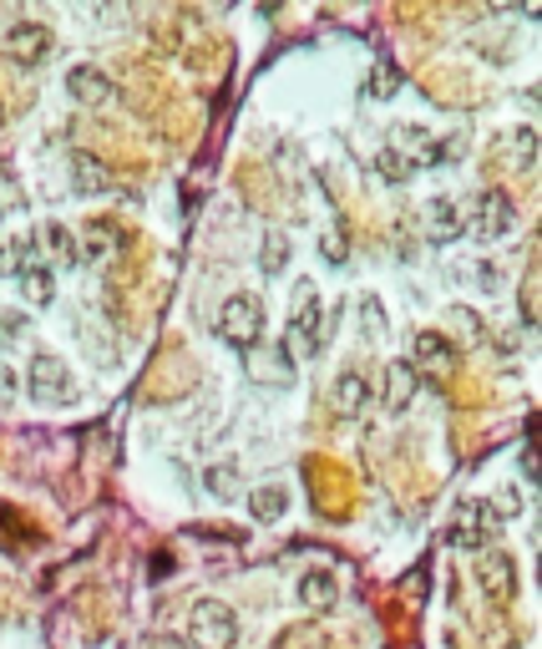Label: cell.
Here are the masks:
<instances>
[{"label":"cell","instance_id":"6da1fadb","mask_svg":"<svg viewBox=\"0 0 542 649\" xmlns=\"http://www.w3.org/2000/svg\"><path fill=\"white\" fill-rule=\"evenodd\" d=\"M238 639V619L228 604L218 598H199L193 614H188V645L193 649H234Z\"/></svg>","mask_w":542,"mask_h":649},{"label":"cell","instance_id":"7a4b0ae2","mask_svg":"<svg viewBox=\"0 0 542 649\" xmlns=\"http://www.w3.org/2000/svg\"><path fill=\"white\" fill-rule=\"evenodd\" d=\"M218 331H224L228 345L253 350V345L264 340V305L253 294H228L224 310H218Z\"/></svg>","mask_w":542,"mask_h":649},{"label":"cell","instance_id":"3957f363","mask_svg":"<svg viewBox=\"0 0 542 649\" xmlns=\"http://www.w3.org/2000/svg\"><path fill=\"white\" fill-rule=\"evenodd\" d=\"M492 533H497V513H492V503H482V497H462L456 513H451L447 544L451 548H487Z\"/></svg>","mask_w":542,"mask_h":649},{"label":"cell","instance_id":"277c9868","mask_svg":"<svg viewBox=\"0 0 542 649\" xmlns=\"http://www.w3.org/2000/svg\"><path fill=\"white\" fill-rule=\"evenodd\" d=\"M319 345H325V310H319V300H305V310L290 320V335H284V356L309 360Z\"/></svg>","mask_w":542,"mask_h":649},{"label":"cell","instance_id":"5b68a950","mask_svg":"<svg viewBox=\"0 0 542 649\" xmlns=\"http://www.w3.org/2000/svg\"><path fill=\"white\" fill-rule=\"evenodd\" d=\"M46 52H52V31L41 26V21H15L5 31V56H11L15 67H36V61H46Z\"/></svg>","mask_w":542,"mask_h":649},{"label":"cell","instance_id":"8992f818","mask_svg":"<svg viewBox=\"0 0 542 649\" xmlns=\"http://www.w3.org/2000/svg\"><path fill=\"white\" fill-rule=\"evenodd\" d=\"M31 396L36 401H71L77 396V381L56 356H36L31 360Z\"/></svg>","mask_w":542,"mask_h":649},{"label":"cell","instance_id":"52a82bcc","mask_svg":"<svg viewBox=\"0 0 542 649\" xmlns=\"http://www.w3.org/2000/svg\"><path fill=\"white\" fill-rule=\"evenodd\" d=\"M476 583H482V594L487 598H512L517 594V563H512V553H482L476 558Z\"/></svg>","mask_w":542,"mask_h":649},{"label":"cell","instance_id":"ba28073f","mask_svg":"<svg viewBox=\"0 0 542 649\" xmlns=\"http://www.w3.org/2000/svg\"><path fill=\"white\" fill-rule=\"evenodd\" d=\"M507 228H512V203H507V193H482L472 209V234L476 239H497Z\"/></svg>","mask_w":542,"mask_h":649},{"label":"cell","instance_id":"9c48e42d","mask_svg":"<svg viewBox=\"0 0 542 649\" xmlns=\"http://www.w3.org/2000/svg\"><path fill=\"white\" fill-rule=\"evenodd\" d=\"M67 87H71V97H77L81 107H102V102H112V92H117V87H112V77H106L102 67H77Z\"/></svg>","mask_w":542,"mask_h":649},{"label":"cell","instance_id":"30bf717a","mask_svg":"<svg viewBox=\"0 0 542 649\" xmlns=\"http://www.w3.org/2000/svg\"><path fill=\"white\" fill-rule=\"evenodd\" d=\"M330 401H335V411L340 416H360V411L371 406V381L360 371H345V376H335V391H330Z\"/></svg>","mask_w":542,"mask_h":649},{"label":"cell","instance_id":"8fae6325","mask_svg":"<svg viewBox=\"0 0 542 649\" xmlns=\"http://www.w3.org/2000/svg\"><path fill=\"white\" fill-rule=\"evenodd\" d=\"M335 598H340V583H335L330 569H309L300 579V604L305 609H335Z\"/></svg>","mask_w":542,"mask_h":649},{"label":"cell","instance_id":"7c38bea8","mask_svg":"<svg viewBox=\"0 0 542 649\" xmlns=\"http://www.w3.org/2000/svg\"><path fill=\"white\" fill-rule=\"evenodd\" d=\"M71 188H77V193H106V188H112V172H106V163L92 158V153H71Z\"/></svg>","mask_w":542,"mask_h":649},{"label":"cell","instance_id":"4fadbf2b","mask_svg":"<svg viewBox=\"0 0 542 649\" xmlns=\"http://www.w3.org/2000/svg\"><path fill=\"white\" fill-rule=\"evenodd\" d=\"M410 356H416V366H426V371H447L451 360H456V350H451L447 335L421 331L416 340H410Z\"/></svg>","mask_w":542,"mask_h":649},{"label":"cell","instance_id":"5bb4252c","mask_svg":"<svg viewBox=\"0 0 542 649\" xmlns=\"http://www.w3.org/2000/svg\"><path fill=\"white\" fill-rule=\"evenodd\" d=\"M410 396H416V366H410V360H391V366H385V406L406 411Z\"/></svg>","mask_w":542,"mask_h":649},{"label":"cell","instance_id":"9a60e30c","mask_svg":"<svg viewBox=\"0 0 542 649\" xmlns=\"http://www.w3.org/2000/svg\"><path fill=\"white\" fill-rule=\"evenodd\" d=\"M117 244H122V228L112 224V219H97L92 228H87V244H81V259H92V265H102V259H112L117 254Z\"/></svg>","mask_w":542,"mask_h":649},{"label":"cell","instance_id":"2e32d148","mask_svg":"<svg viewBox=\"0 0 542 649\" xmlns=\"http://www.w3.org/2000/svg\"><path fill=\"white\" fill-rule=\"evenodd\" d=\"M426 228H431V239L447 244L462 234V213H456V203L451 199H431V209H426Z\"/></svg>","mask_w":542,"mask_h":649},{"label":"cell","instance_id":"e0dca14e","mask_svg":"<svg viewBox=\"0 0 542 649\" xmlns=\"http://www.w3.org/2000/svg\"><path fill=\"white\" fill-rule=\"evenodd\" d=\"M21 294H26L31 305H52V294H56V279L46 265H31L21 269Z\"/></svg>","mask_w":542,"mask_h":649},{"label":"cell","instance_id":"ac0fdd59","mask_svg":"<svg viewBox=\"0 0 542 649\" xmlns=\"http://www.w3.org/2000/svg\"><path fill=\"white\" fill-rule=\"evenodd\" d=\"M284 507H290V492L284 488H253L249 492V513L259 517V523H274Z\"/></svg>","mask_w":542,"mask_h":649},{"label":"cell","instance_id":"d6986e66","mask_svg":"<svg viewBox=\"0 0 542 649\" xmlns=\"http://www.w3.org/2000/svg\"><path fill=\"white\" fill-rule=\"evenodd\" d=\"M41 239H46V249H52L56 265H77V259H81V254H77V239H71V228L46 224V228H41Z\"/></svg>","mask_w":542,"mask_h":649},{"label":"cell","instance_id":"ffe728a7","mask_svg":"<svg viewBox=\"0 0 542 649\" xmlns=\"http://www.w3.org/2000/svg\"><path fill=\"white\" fill-rule=\"evenodd\" d=\"M208 492L218 497V503H228V497H238V467L234 462H218V467H208Z\"/></svg>","mask_w":542,"mask_h":649},{"label":"cell","instance_id":"44dd1931","mask_svg":"<svg viewBox=\"0 0 542 649\" xmlns=\"http://www.w3.org/2000/svg\"><path fill=\"white\" fill-rule=\"evenodd\" d=\"M375 172L391 178V183H406V178H410V158L400 153V147H381V153H375Z\"/></svg>","mask_w":542,"mask_h":649},{"label":"cell","instance_id":"7402d4cb","mask_svg":"<svg viewBox=\"0 0 542 649\" xmlns=\"http://www.w3.org/2000/svg\"><path fill=\"white\" fill-rule=\"evenodd\" d=\"M284 259H290V239H284L279 228H269L264 249H259V265H264V275H279V269H284Z\"/></svg>","mask_w":542,"mask_h":649},{"label":"cell","instance_id":"603a6c76","mask_svg":"<svg viewBox=\"0 0 542 649\" xmlns=\"http://www.w3.org/2000/svg\"><path fill=\"white\" fill-rule=\"evenodd\" d=\"M21 269H31V239L0 244V275H21Z\"/></svg>","mask_w":542,"mask_h":649},{"label":"cell","instance_id":"cb8c5ba5","mask_svg":"<svg viewBox=\"0 0 542 649\" xmlns=\"http://www.w3.org/2000/svg\"><path fill=\"white\" fill-rule=\"evenodd\" d=\"M538 163V133L532 127H517L512 133V168H532Z\"/></svg>","mask_w":542,"mask_h":649},{"label":"cell","instance_id":"d4e9b609","mask_svg":"<svg viewBox=\"0 0 542 649\" xmlns=\"http://www.w3.org/2000/svg\"><path fill=\"white\" fill-rule=\"evenodd\" d=\"M319 254H325V259H335V265H345V259H350V239H345V228H340V224H335L330 234H325Z\"/></svg>","mask_w":542,"mask_h":649},{"label":"cell","instance_id":"484cf974","mask_svg":"<svg viewBox=\"0 0 542 649\" xmlns=\"http://www.w3.org/2000/svg\"><path fill=\"white\" fill-rule=\"evenodd\" d=\"M451 325L466 335V340H482V320H476V310L466 305H451Z\"/></svg>","mask_w":542,"mask_h":649},{"label":"cell","instance_id":"4316f807","mask_svg":"<svg viewBox=\"0 0 542 649\" xmlns=\"http://www.w3.org/2000/svg\"><path fill=\"white\" fill-rule=\"evenodd\" d=\"M21 331H26V320H21V315H0V350L21 340Z\"/></svg>","mask_w":542,"mask_h":649},{"label":"cell","instance_id":"83f0119b","mask_svg":"<svg viewBox=\"0 0 542 649\" xmlns=\"http://www.w3.org/2000/svg\"><path fill=\"white\" fill-rule=\"evenodd\" d=\"M143 649H193V645H188L183 635H147Z\"/></svg>","mask_w":542,"mask_h":649},{"label":"cell","instance_id":"f1b7e54d","mask_svg":"<svg viewBox=\"0 0 542 649\" xmlns=\"http://www.w3.org/2000/svg\"><path fill=\"white\" fill-rule=\"evenodd\" d=\"M396 87H400V81H396V71H391V67H381V77H371V97H391Z\"/></svg>","mask_w":542,"mask_h":649},{"label":"cell","instance_id":"f546056e","mask_svg":"<svg viewBox=\"0 0 542 649\" xmlns=\"http://www.w3.org/2000/svg\"><path fill=\"white\" fill-rule=\"evenodd\" d=\"M365 331H381V305H371V300H365Z\"/></svg>","mask_w":542,"mask_h":649},{"label":"cell","instance_id":"4dcf8cb0","mask_svg":"<svg viewBox=\"0 0 542 649\" xmlns=\"http://www.w3.org/2000/svg\"><path fill=\"white\" fill-rule=\"evenodd\" d=\"M0 213H5V209H0Z\"/></svg>","mask_w":542,"mask_h":649}]
</instances>
